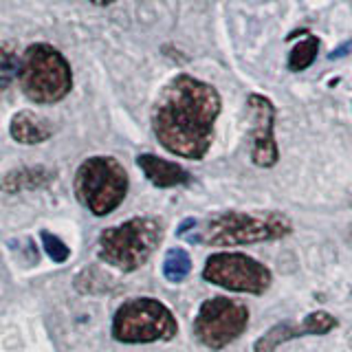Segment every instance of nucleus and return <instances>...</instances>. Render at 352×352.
<instances>
[{"instance_id":"11","label":"nucleus","mask_w":352,"mask_h":352,"mask_svg":"<svg viewBox=\"0 0 352 352\" xmlns=\"http://www.w3.org/2000/svg\"><path fill=\"white\" fill-rule=\"evenodd\" d=\"M137 165L154 187H176L190 181V172L185 168H181L179 163L165 161L157 154H139Z\"/></svg>"},{"instance_id":"13","label":"nucleus","mask_w":352,"mask_h":352,"mask_svg":"<svg viewBox=\"0 0 352 352\" xmlns=\"http://www.w3.org/2000/svg\"><path fill=\"white\" fill-rule=\"evenodd\" d=\"M51 179V172L44 170V168H20V170H14L9 172L0 187H3L5 192L14 194V192H20V190H33V187H40Z\"/></svg>"},{"instance_id":"18","label":"nucleus","mask_w":352,"mask_h":352,"mask_svg":"<svg viewBox=\"0 0 352 352\" xmlns=\"http://www.w3.org/2000/svg\"><path fill=\"white\" fill-rule=\"evenodd\" d=\"M93 5H97V7H106V5H113L115 0H91Z\"/></svg>"},{"instance_id":"14","label":"nucleus","mask_w":352,"mask_h":352,"mask_svg":"<svg viewBox=\"0 0 352 352\" xmlns=\"http://www.w3.org/2000/svg\"><path fill=\"white\" fill-rule=\"evenodd\" d=\"M192 273V258L185 249H170L163 260V275L172 284H181Z\"/></svg>"},{"instance_id":"19","label":"nucleus","mask_w":352,"mask_h":352,"mask_svg":"<svg viewBox=\"0 0 352 352\" xmlns=\"http://www.w3.org/2000/svg\"><path fill=\"white\" fill-rule=\"evenodd\" d=\"M350 240H352V231H350Z\"/></svg>"},{"instance_id":"4","label":"nucleus","mask_w":352,"mask_h":352,"mask_svg":"<svg viewBox=\"0 0 352 352\" xmlns=\"http://www.w3.org/2000/svg\"><path fill=\"white\" fill-rule=\"evenodd\" d=\"M163 227L157 218L137 216L99 236V258L121 271H137L159 247Z\"/></svg>"},{"instance_id":"10","label":"nucleus","mask_w":352,"mask_h":352,"mask_svg":"<svg viewBox=\"0 0 352 352\" xmlns=\"http://www.w3.org/2000/svg\"><path fill=\"white\" fill-rule=\"evenodd\" d=\"M337 319L326 313V311H315L311 315H306L300 324H293V322H280L275 324L273 328H269L258 341L253 350L256 352H275L282 344L297 337H304V335H328L330 330L337 328Z\"/></svg>"},{"instance_id":"12","label":"nucleus","mask_w":352,"mask_h":352,"mask_svg":"<svg viewBox=\"0 0 352 352\" xmlns=\"http://www.w3.org/2000/svg\"><path fill=\"white\" fill-rule=\"evenodd\" d=\"M9 135L14 141L22 143V146H38V143L51 139L53 128L42 115L31 113V110H20V113L11 117Z\"/></svg>"},{"instance_id":"9","label":"nucleus","mask_w":352,"mask_h":352,"mask_svg":"<svg viewBox=\"0 0 352 352\" xmlns=\"http://www.w3.org/2000/svg\"><path fill=\"white\" fill-rule=\"evenodd\" d=\"M247 135L251 139V161L258 168H273L280 159L275 143V106L269 97L251 93L245 104Z\"/></svg>"},{"instance_id":"16","label":"nucleus","mask_w":352,"mask_h":352,"mask_svg":"<svg viewBox=\"0 0 352 352\" xmlns=\"http://www.w3.org/2000/svg\"><path fill=\"white\" fill-rule=\"evenodd\" d=\"M18 75V55L14 44L0 40V93L5 91L11 77Z\"/></svg>"},{"instance_id":"7","label":"nucleus","mask_w":352,"mask_h":352,"mask_svg":"<svg viewBox=\"0 0 352 352\" xmlns=\"http://www.w3.org/2000/svg\"><path fill=\"white\" fill-rule=\"evenodd\" d=\"M249 324V308L245 302L231 297H209L198 308L194 319V335L203 346L223 350L245 333Z\"/></svg>"},{"instance_id":"15","label":"nucleus","mask_w":352,"mask_h":352,"mask_svg":"<svg viewBox=\"0 0 352 352\" xmlns=\"http://www.w3.org/2000/svg\"><path fill=\"white\" fill-rule=\"evenodd\" d=\"M319 53V38L317 36H306L300 44H295L291 55H289V69L293 73L306 71L317 60Z\"/></svg>"},{"instance_id":"17","label":"nucleus","mask_w":352,"mask_h":352,"mask_svg":"<svg viewBox=\"0 0 352 352\" xmlns=\"http://www.w3.org/2000/svg\"><path fill=\"white\" fill-rule=\"evenodd\" d=\"M42 245H44V251L49 253V258L53 262H66L71 256V249L66 247L58 236L49 234V231H42Z\"/></svg>"},{"instance_id":"2","label":"nucleus","mask_w":352,"mask_h":352,"mask_svg":"<svg viewBox=\"0 0 352 352\" xmlns=\"http://www.w3.org/2000/svg\"><path fill=\"white\" fill-rule=\"evenodd\" d=\"M198 227V225H196ZM293 225L289 216L280 212L264 214H247V212H225L209 216L205 223L196 229L192 240L209 247H240L256 245V242L280 240L289 236Z\"/></svg>"},{"instance_id":"6","label":"nucleus","mask_w":352,"mask_h":352,"mask_svg":"<svg viewBox=\"0 0 352 352\" xmlns=\"http://www.w3.org/2000/svg\"><path fill=\"white\" fill-rule=\"evenodd\" d=\"M176 317L163 302L152 297L128 300L113 317V337L119 344H154L174 339Z\"/></svg>"},{"instance_id":"3","label":"nucleus","mask_w":352,"mask_h":352,"mask_svg":"<svg viewBox=\"0 0 352 352\" xmlns=\"http://www.w3.org/2000/svg\"><path fill=\"white\" fill-rule=\"evenodd\" d=\"M18 82L27 99L36 104H58L71 93L73 71L64 55L51 44H31L18 60Z\"/></svg>"},{"instance_id":"8","label":"nucleus","mask_w":352,"mask_h":352,"mask_svg":"<svg viewBox=\"0 0 352 352\" xmlns=\"http://www.w3.org/2000/svg\"><path fill=\"white\" fill-rule=\"evenodd\" d=\"M205 282L234 293L262 295L271 286L273 275L256 258L245 253H212L203 269Z\"/></svg>"},{"instance_id":"1","label":"nucleus","mask_w":352,"mask_h":352,"mask_svg":"<svg viewBox=\"0 0 352 352\" xmlns=\"http://www.w3.org/2000/svg\"><path fill=\"white\" fill-rule=\"evenodd\" d=\"M220 110L223 99L212 84L181 73L163 86L154 104V137L176 157L201 161L212 148Z\"/></svg>"},{"instance_id":"5","label":"nucleus","mask_w":352,"mask_h":352,"mask_svg":"<svg viewBox=\"0 0 352 352\" xmlns=\"http://www.w3.org/2000/svg\"><path fill=\"white\" fill-rule=\"evenodd\" d=\"M128 172L113 157H91L75 172V196L93 216L113 214L128 194Z\"/></svg>"}]
</instances>
